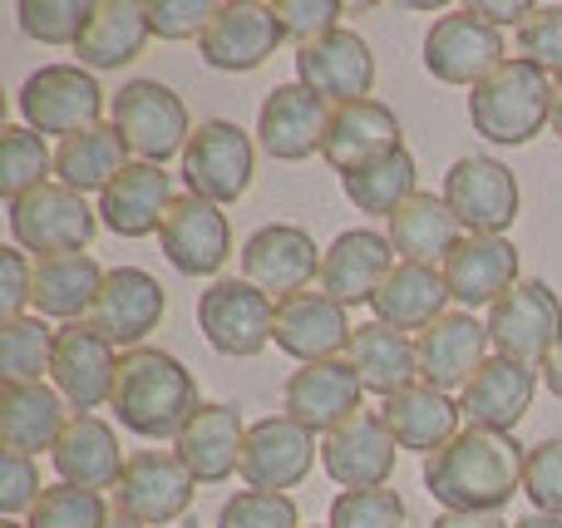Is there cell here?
<instances>
[{
	"label": "cell",
	"mask_w": 562,
	"mask_h": 528,
	"mask_svg": "<svg viewBox=\"0 0 562 528\" xmlns=\"http://www.w3.org/2000/svg\"><path fill=\"white\" fill-rule=\"evenodd\" d=\"M524 454L514 435L464 425L425 460V490L445 504V514H504L514 494H524Z\"/></svg>",
	"instance_id": "cell-1"
},
{
	"label": "cell",
	"mask_w": 562,
	"mask_h": 528,
	"mask_svg": "<svg viewBox=\"0 0 562 528\" xmlns=\"http://www.w3.org/2000/svg\"><path fill=\"white\" fill-rule=\"evenodd\" d=\"M198 381L178 356L158 351V346H138V351L119 356L114 375V401L109 411L119 415L128 435L138 440H178L188 420L198 411Z\"/></svg>",
	"instance_id": "cell-2"
},
{
	"label": "cell",
	"mask_w": 562,
	"mask_h": 528,
	"mask_svg": "<svg viewBox=\"0 0 562 528\" xmlns=\"http://www.w3.org/2000/svg\"><path fill=\"white\" fill-rule=\"evenodd\" d=\"M469 119H474V134H484L488 144H533L553 119V75L508 55L484 85H474Z\"/></svg>",
	"instance_id": "cell-3"
},
{
	"label": "cell",
	"mask_w": 562,
	"mask_h": 528,
	"mask_svg": "<svg viewBox=\"0 0 562 528\" xmlns=\"http://www.w3.org/2000/svg\"><path fill=\"white\" fill-rule=\"evenodd\" d=\"M109 124L119 128V138L128 144V154L138 164H158L168 158H183L188 138H193V119H188V104L158 79H128L119 85L114 104H109Z\"/></svg>",
	"instance_id": "cell-4"
},
{
	"label": "cell",
	"mask_w": 562,
	"mask_h": 528,
	"mask_svg": "<svg viewBox=\"0 0 562 528\" xmlns=\"http://www.w3.org/2000/svg\"><path fill=\"white\" fill-rule=\"evenodd\" d=\"M10 243L20 252L40 257H65V252H85L94 243V227H99V207L85 203V193L65 183H45L35 193L15 198L10 203Z\"/></svg>",
	"instance_id": "cell-5"
},
{
	"label": "cell",
	"mask_w": 562,
	"mask_h": 528,
	"mask_svg": "<svg viewBox=\"0 0 562 528\" xmlns=\"http://www.w3.org/2000/svg\"><path fill=\"white\" fill-rule=\"evenodd\" d=\"M277 326V302L267 292H257L247 277H217L203 296H198V332L217 356H262L272 346Z\"/></svg>",
	"instance_id": "cell-6"
},
{
	"label": "cell",
	"mask_w": 562,
	"mask_h": 528,
	"mask_svg": "<svg viewBox=\"0 0 562 528\" xmlns=\"http://www.w3.org/2000/svg\"><path fill=\"white\" fill-rule=\"evenodd\" d=\"M20 114L35 134H55L59 144L85 128L104 124V89H99L94 69L85 65H40L35 75L20 85Z\"/></svg>",
	"instance_id": "cell-7"
},
{
	"label": "cell",
	"mask_w": 562,
	"mask_h": 528,
	"mask_svg": "<svg viewBox=\"0 0 562 528\" xmlns=\"http://www.w3.org/2000/svg\"><path fill=\"white\" fill-rule=\"evenodd\" d=\"M439 198H445L449 213L464 223V233H484V237H504L508 227L518 223V207H524L514 168L488 154L454 158Z\"/></svg>",
	"instance_id": "cell-8"
},
{
	"label": "cell",
	"mask_w": 562,
	"mask_h": 528,
	"mask_svg": "<svg viewBox=\"0 0 562 528\" xmlns=\"http://www.w3.org/2000/svg\"><path fill=\"white\" fill-rule=\"evenodd\" d=\"M257 148L233 119H203L183 148V183L207 203H237L252 188Z\"/></svg>",
	"instance_id": "cell-9"
},
{
	"label": "cell",
	"mask_w": 562,
	"mask_h": 528,
	"mask_svg": "<svg viewBox=\"0 0 562 528\" xmlns=\"http://www.w3.org/2000/svg\"><path fill=\"white\" fill-rule=\"evenodd\" d=\"M488 341L494 356H514L524 366H543L562 341V302L548 282L524 277L514 292L488 306Z\"/></svg>",
	"instance_id": "cell-10"
},
{
	"label": "cell",
	"mask_w": 562,
	"mask_h": 528,
	"mask_svg": "<svg viewBox=\"0 0 562 528\" xmlns=\"http://www.w3.org/2000/svg\"><path fill=\"white\" fill-rule=\"evenodd\" d=\"M508 59L504 30H494L474 5H459L439 15L425 35V69L445 85H484L498 65Z\"/></svg>",
	"instance_id": "cell-11"
},
{
	"label": "cell",
	"mask_w": 562,
	"mask_h": 528,
	"mask_svg": "<svg viewBox=\"0 0 562 528\" xmlns=\"http://www.w3.org/2000/svg\"><path fill=\"white\" fill-rule=\"evenodd\" d=\"M164 312H168V292L154 272H144V267H109L104 287L94 296V312H89V326L114 351H138L158 332Z\"/></svg>",
	"instance_id": "cell-12"
},
{
	"label": "cell",
	"mask_w": 562,
	"mask_h": 528,
	"mask_svg": "<svg viewBox=\"0 0 562 528\" xmlns=\"http://www.w3.org/2000/svg\"><path fill=\"white\" fill-rule=\"evenodd\" d=\"M198 494V480L173 450H134L114 484L119 514L138 519L144 528L154 524H178Z\"/></svg>",
	"instance_id": "cell-13"
},
{
	"label": "cell",
	"mask_w": 562,
	"mask_h": 528,
	"mask_svg": "<svg viewBox=\"0 0 562 528\" xmlns=\"http://www.w3.org/2000/svg\"><path fill=\"white\" fill-rule=\"evenodd\" d=\"M286 40L277 20V5L262 0H227L217 5V15L207 20L203 40H198V55L207 69H223V75H247V69H262L277 55V45Z\"/></svg>",
	"instance_id": "cell-14"
},
{
	"label": "cell",
	"mask_w": 562,
	"mask_h": 528,
	"mask_svg": "<svg viewBox=\"0 0 562 528\" xmlns=\"http://www.w3.org/2000/svg\"><path fill=\"white\" fill-rule=\"evenodd\" d=\"M321 257L326 252L306 227L267 223L243 243V277L272 302H286L296 292H311V282H321Z\"/></svg>",
	"instance_id": "cell-15"
},
{
	"label": "cell",
	"mask_w": 562,
	"mask_h": 528,
	"mask_svg": "<svg viewBox=\"0 0 562 528\" xmlns=\"http://www.w3.org/2000/svg\"><path fill=\"white\" fill-rule=\"evenodd\" d=\"M158 243L183 277H213L217 282V272L233 257V227H227V213L217 203L198 193H178L164 227H158Z\"/></svg>",
	"instance_id": "cell-16"
},
{
	"label": "cell",
	"mask_w": 562,
	"mask_h": 528,
	"mask_svg": "<svg viewBox=\"0 0 562 528\" xmlns=\"http://www.w3.org/2000/svg\"><path fill=\"white\" fill-rule=\"evenodd\" d=\"M281 411H286L296 425H306L311 435H330L366 411V385H360L356 366L340 361V356L336 361L301 366V371L286 375Z\"/></svg>",
	"instance_id": "cell-17"
},
{
	"label": "cell",
	"mask_w": 562,
	"mask_h": 528,
	"mask_svg": "<svg viewBox=\"0 0 562 528\" xmlns=\"http://www.w3.org/2000/svg\"><path fill=\"white\" fill-rule=\"evenodd\" d=\"M114 375H119V351L94 326L89 322L59 326L49 381L65 395V405H75V415H94L99 405L114 401Z\"/></svg>",
	"instance_id": "cell-18"
},
{
	"label": "cell",
	"mask_w": 562,
	"mask_h": 528,
	"mask_svg": "<svg viewBox=\"0 0 562 528\" xmlns=\"http://www.w3.org/2000/svg\"><path fill=\"white\" fill-rule=\"evenodd\" d=\"M316 464V435L306 425H296L291 415H267V420L247 425V445H243V484L247 490H267V494H286Z\"/></svg>",
	"instance_id": "cell-19"
},
{
	"label": "cell",
	"mask_w": 562,
	"mask_h": 528,
	"mask_svg": "<svg viewBox=\"0 0 562 528\" xmlns=\"http://www.w3.org/2000/svg\"><path fill=\"white\" fill-rule=\"evenodd\" d=\"M296 79L336 109L356 104V99H370V89H375V55L356 30L340 25L296 49Z\"/></svg>",
	"instance_id": "cell-20"
},
{
	"label": "cell",
	"mask_w": 562,
	"mask_h": 528,
	"mask_svg": "<svg viewBox=\"0 0 562 528\" xmlns=\"http://www.w3.org/2000/svg\"><path fill=\"white\" fill-rule=\"evenodd\" d=\"M395 454H400V445L385 430L380 411H360L356 420H346L340 430H330L321 440V470L340 490H390Z\"/></svg>",
	"instance_id": "cell-21"
},
{
	"label": "cell",
	"mask_w": 562,
	"mask_h": 528,
	"mask_svg": "<svg viewBox=\"0 0 562 528\" xmlns=\"http://www.w3.org/2000/svg\"><path fill=\"white\" fill-rule=\"evenodd\" d=\"M330 128V104L311 94L301 79L277 85L257 109V144L277 158V164H301V158L321 154Z\"/></svg>",
	"instance_id": "cell-22"
},
{
	"label": "cell",
	"mask_w": 562,
	"mask_h": 528,
	"mask_svg": "<svg viewBox=\"0 0 562 528\" xmlns=\"http://www.w3.org/2000/svg\"><path fill=\"white\" fill-rule=\"evenodd\" d=\"M488 322H479L474 312H445L435 326L415 336V361L419 381L435 391H464L474 381V371L488 361Z\"/></svg>",
	"instance_id": "cell-23"
},
{
	"label": "cell",
	"mask_w": 562,
	"mask_h": 528,
	"mask_svg": "<svg viewBox=\"0 0 562 528\" xmlns=\"http://www.w3.org/2000/svg\"><path fill=\"white\" fill-rule=\"evenodd\" d=\"M350 332H356V326H350V306H340L336 296H326L321 287L277 302L272 341H277V351H286L291 361H301V366L336 361L350 346Z\"/></svg>",
	"instance_id": "cell-24"
},
{
	"label": "cell",
	"mask_w": 562,
	"mask_h": 528,
	"mask_svg": "<svg viewBox=\"0 0 562 528\" xmlns=\"http://www.w3.org/2000/svg\"><path fill=\"white\" fill-rule=\"evenodd\" d=\"M445 287L459 302V312H479L494 306L504 292H514L518 277V247L508 237H484V233H464L459 247L445 257Z\"/></svg>",
	"instance_id": "cell-25"
},
{
	"label": "cell",
	"mask_w": 562,
	"mask_h": 528,
	"mask_svg": "<svg viewBox=\"0 0 562 528\" xmlns=\"http://www.w3.org/2000/svg\"><path fill=\"white\" fill-rule=\"evenodd\" d=\"M395 247L375 227H350L321 257V292L336 296L340 306H370L385 277L395 272Z\"/></svg>",
	"instance_id": "cell-26"
},
{
	"label": "cell",
	"mask_w": 562,
	"mask_h": 528,
	"mask_svg": "<svg viewBox=\"0 0 562 528\" xmlns=\"http://www.w3.org/2000/svg\"><path fill=\"white\" fill-rule=\"evenodd\" d=\"M243 445H247L243 411L223 401H203L193 411V420L178 430L173 454L188 464V474L198 484H223L243 470Z\"/></svg>",
	"instance_id": "cell-27"
},
{
	"label": "cell",
	"mask_w": 562,
	"mask_h": 528,
	"mask_svg": "<svg viewBox=\"0 0 562 528\" xmlns=\"http://www.w3.org/2000/svg\"><path fill=\"white\" fill-rule=\"evenodd\" d=\"M538 391V371L514 356H488L484 366L474 371V381L459 391V411H464L469 425L479 430H498V435H514L518 420L528 415Z\"/></svg>",
	"instance_id": "cell-28"
},
{
	"label": "cell",
	"mask_w": 562,
	"mask_h": 528,
	"mask_svg": "<svg viewBox=\"0 0 562 528\" xmlns=\"http://www.w3.org/2000/svg\"><path fill=\"white\" fill-rule=\"evenodd\" d=\"M395 148H405V144H400V119L390 104H380V99H356V104L330 109V128H326V144H321V158H326L340 178L375 164V158H385V154H395Z\"/></svg>",
	"instance_id": "cell-29"
},
{
	"label": "cell",
	"mask_w": 562,
	"mask_h": 528,
	"mask_svg": "<svg viewBox=\"0 0 562 528\" xmlns=\"http://www.w3.org/2000/svg\"><path fill=\"white\" fill-rule=\"evenodd\" d=\"M173 173L158 164H128L114 183L99 193V223L114 237H148L164 227L168 207H173Z\"/></svg>",
	"instance_id": "cell-30"
},
{
	"label": "cell",
	"mask_w": 562,
	"mask_h": 528,
	"mask_svg": "<svg viewBox=\"0 0 562 528\" xmlns=\"http://www.w3.org/2000/svg\"><path fill=\"white\" fill-rule=\"evenodd\" d=\"M380 420H385V430L395 435L400 450H415V454H439L449 440H454L459 430H464V411H459L454 395L435 391V385L415 381L409 391L390 395L385 405H380Z\"/></svg>",
	"instance_id": "cell-31"
},
{
	"label": "cell",
	"mask_w": 562,
	"mask_h": 528,
	"mask_svg": "<svg viewBox=\"0 0 562 528\" xmlns=\"http://www.w3.org/2000/svg\"><path fill=\"white\" fill-rule=\"evenodd\" d=\"M59 484H79V490H114L124 474V454H119V435L99 415H69L59 445L49 450Z\"/></svg>",
	"instance_id": "cell-32"
},
{
	"label": "cell",
	"mask_w": 562,
	"mask_h": 528,
	"mask_svg": "<svg viewBox=\"0 0 562 528\" xmlns=\"http://www.w3.org/2000/svg\"><path fill=\"white\" fill-rule=\"evenodd\" d=\"M69 415H65V395L55 385H10L0 391V445L15 454L35 460L40 450H55L65 435Z\"/></svg>",
	"instance_id": "cell-33"
},
{
	"label": "cell",
	"mask_w": 562,
	"mask_h": 528,
	"mask_svg": "<svg viewBox=\"0 0 562 528\" xmlns=\"http://www.w3.org/2000/svg\"><path fill=\"white\" fill-rule=\"evenodd\" d=\"M346 361L356 366L360 385L375 395H400L419 381V361H415V336L409 332H395L385 322H360L350 332V346H346Z\"/></svg>",
	"instance_id": "cell-34"
},
{
	"label": "cell",
	"mask_w": 562,
	"mask_h": 528,
	"mask_svg": "<svg viewBox=\"0 0 562 528\" xmlns=\"http://www.w3.org/2000/svg\"><path fill=\"white\" fill-rule=\"evenodd\" d=\"M104 287V267L89 252H65V257H40L35 262V316L45 322H89L94 296Z\"/></svg>",
	"instance_id": "cell-35"
},
{
	"label": "cell",
	"mask_w": 562,
	"mask_h": 528,
	"mask_svg": "<svg viewBox=\"0 0 562 528\" xmlns=\"http://www.w3.org/2000/svg\"><path fill=\"white\" fill-rule=\"evenodd\" d=\"M454 302L445 287L439 267H419V262H395V272L385 277V287L375 292V322L395 326V332H425L445 316V306Z\"/></svg>",
	"instance_id": "cell-36"
},
{
	"label": "cell",
	"mask_w": 562,
	"mask_h": 528,
	"mask_svg": "<svg viewBox=\"0 0 562 528\" xmlns=\"http://www.w3.org/2000/svg\"><path fill=\"white\" fill-rule=\"evenodd\" d=\"M385 237H390V247H395L400 262H419V267H435L439 262V267H445V257L454 252L459 237H464V223L449 213L445 198L415 193L395 217H390Z\"/></svg>",
	"instance_id": "cell-37"
},
{
	"label": "cell",
	"mask_w": 562,
	"mask_h": 528,
	"mask_svg": "<svg viewBox=\"0 0 562 528\" xmlns=\"http://www.w3.org/2000/svg\"><path fill=\"white\" fill-rule=\"evenodd\" d=\"M148 35H154L148 30V5H138V0H99L75 55L85 69H119L144 55Z\"/></svg>",
	"instance_id": "cell-38"
},
{
	"label": "cell",
	"mask_w": 562,
	"mask_h": 528,
	"mask_svg": "<svg viewBox=\"0 0 562 528\" xmlns=\"http://www.w3.org/2000/svg\"><path fill=\"white\" fill-rule=\"evenodd\" d=\"M128 164H134V154L119 138V128L94 124L55 148V183L75 188V193H104Z\"/></svg>",
	"instance_id": "cell-39"
},
{
	"label": "cell",
	"mask_w": 562,
	"mask_h": 528,
	"mask_svg": "<svg viewBox=\"0 0 562 528\" xmlns=\"http://www.w3.org/2000/svg\"><path fill=\"white\" fill-rule=\"evenodd\" d=\"M415 158L405 154V148H395V154L375 158V164L356 168V173L340 178V188H346V198L356 203V213H370V217H395L400 207L409 203V198L419 193L415 188Z\"/></svg>",
	"instance_id": "cell-40"
},
{
	"label": "cell",
	"mask_w": 562,
	"mask_h": 528,
	"mask_svg": "<svg viewBox=\"0 0 562 528\" xmlns=\"http://www.w3.org/2000/svg\"><path fill=\"white\" fill-rule=\"evenodd\" d=\"M49 173H55V154H49L45 134H35L30 124L0 128V198H5V203L55 183Z\"/></svg>",
	"instance_id": "cell-41"
},
{
	"label": "cell",
	"mask_w": 562,
	"mask_h": 528,
	"mask_svg": "<svg viewBox=\"0 0 562 528\" xmlns=\"http://www.w3.org/2000/svg\"><path fill=\"white\" fill-rule=\"evenodd\" d=\"M55 326L45 316H20V322H0V371L10 385H40L55 366Z\"/></svg>",
	"instance_id": "cell-42"
},
{
	"label": "cell",
	"mask_w": 562,
	"mask_h": 528,
	"mask_svg": "<svg viewBox=\"0 0 562 528\" xmlns=\"http://www.w3.org/2000/svg\"><path fill=\"white\" fill-rule=\"evenodd\" d=\"M15 20L40 45H79L94 20V5L89 0H20Z\"/></svg>",
	"instance_id": "cell-43"
},
{
	"label": "cell",
	"mask_w": 562,
	"mask_h": 528,
	"mask_svg": "<svg viewBox=\"0 0 562 528\" xmlns=\"http://www.w3.org/2000/svg\"><path fill=\"white\" fill-rule=\"evenodd\" d=\"M109 514L104 494L99 490H79V484H45L40 504L30 509L25 528H104Z\"/></svg>",
	"instance_id": "cell-44"
},
{
	"label": "cell",
	"mask_w": 562,
	"mask_h": 528,
	"mask_svg": "<svg viewBox=\"0 0 562 528\" xmlns=\"http://www.w3.org/2000/svg\"><path fill=\"white\" fill-rule=\"evenodd\" d=\"M330 528H405V499L395 490H340Z\"/></svg>",
	"instance_id": "cell-45"
},
{
	"label": "cell",
	"mask_w": 562,
	"mask_h": 528,
	"mask_svg": "<svg viewBox=\"0 0 562 528\" xmlns=\"http://www.w3.org/2000/svg\"><path fill=\"white\" fill-rule=\"evenodd\" d=\"M217 528H301V514L291 494L267 490H237L233 499L217 509Z\"/></svg>",
	"instance_id": "cell-46"
},
{
	"label": "cell",
	"mask_w": 562,
	"mask_h": 528,
	"mask_svg": "<svg viewBox=\"0 0 562 528\" xmlns=\"http://www.w3.org/2000/svg\"><path fill=\"white\" fill-rule=\"evenodd\" d=\"M524 494L533 499L538 514L562 519V435L558 440H538L524 454Z\"/></svg>",
	"instance_id": "cell-47"
},
{
	"label": "cell",
	"mask_w": 562,
	"mask_h": 528,
	"mask_svg": "<svg viewBox=\"0 0 562 528\" xmlns=\"http://www.w3.org/2000/svg\"><path fill=\"white\" fill-rule=\"evenodd\" d=\"M518 59L562 79V5H533V15L518 25Z\"/></svg>",
	"instance_id": "cell-48"
},
{
	"label": "cell",
	"mask_w": 562,
	"mask_h": 528,
	"mask_svg": "<svg viewBox=\"0 0 562 528\" xmlns=\"http://www.w3.org/2000/svg\"><path fill=\"white\" fill-rule=\"evenodd\" d=\"M340 15H346L340 0H277V20L286 30V40H296V49L340 30Z\"/></svg>",
	"instance_id": "cell-49"
},
{
	"label": "cell",
	"mask_w": 562,
	"mask_h": 528,
	"mask_svg": "<svg viewBox=\"0 0 562 528\" xmlns=\"http://www.w3.org/2000/svg\"><path fill=\"white\" fill-rule=\"evenodd\" d=\"M213 15V0H148V30L158 40H203Z\"/></svg>",
	"instance_id": "cell-50"
},
{
	"label": "cell",
	"mask_w": 562,
	"mask_h": 528,
	"mask_svg": "<svg viewBox=\"0 0 562 528\" xmlns=\"http://www.w3.org/2000/svg\"><path fill=\"white\" fill-rule=\"evenodd\" d=\"M30 302H35V262H30V252H20L10 243L0 247V322L30 316Z\"/></svg>",
	"instance_id": "cell-51"
},
{
	"label": "cell",
	"mask_w": 562,
	"mask_h": 528,
	"mask_svg": "<svg viewBox=\"0 0 562 528\" xmlns=\"http://www.w3.org/2000/svg\"><path fill=\"white\" fill-rule=\"evenodd\" d=\"M40 494H45V484H40L35 460H30V454H15V450L0 454V514H5V519L30 514L40 504Z\"/></svg>",
	"instance_id": "cell-52"
},
{
	"label": "cell",
	"mask_w": 562,
	"mask_h": 528,
	"mask_svg": "<svg viewBox=\"0 0 562 528\" xmlns=\"http://www.w3.org/2000/svg\"><path fill=\"white\" fill-rule=\"evenodd\" d=\"M474 10H479V15H484L494 30H504V25L518 30L528 15H533V5H528V0H474Z\"/></svg>",
	"instance_id": "cell-53"
},
{
	"label": "cell",
	"mask_w": 562,
	"mask_h": 528,
	"mask_svg": "<svg viewBox=\"0 0 562 528\" xmlns=\"http://www.w3.org/2000/svg\"><path fill=\"white\" fill-rule=\"evenodd\" d=\"M429 528H514V524H504V514H439Z\"/></svg>",
	"instance_id": "cell-54"
},
{
	"label": "cell",
	"mask_w": 562,
	"mask_h": 528,
	"mask_svg": "<svg viewBox=\"0 0 562 528\" xmlns=\"http://www.w3.org/2000/svg\"><path fill=\"white\" fill-rule=\"evenodd\" d=\"M538 371H543V385H548V391H553L558 401H562V341L553 346V356H548V361L538 366Z\"/></svg>",
	"instance_id": "cell-55"
},
{
	"label": "cell",
	"mask_w": 562,
	"mask_h": 528,
	"mask_svg": "<svg viewBox=\"0 0 562 528\" xmlns=\"http://www.w3.org/2000/svg\"><path fill=\"white\" fill-rule=\"evenodd\" d=\"M514 528H562V519H553V514H524V519H514Z\"/></svg>",
	"instance_id": "cell-56"
},
{
	"label": "cell",
	"mask_w": 562,
	"mask_h": 528,
	"mask_svg": "<svg viewBox=\"0 0 562 528\" xmlns=\"http://www.w3.org/2000/svg\"><path fill=\"white\" fill-rule=\"evenodd\" d=\"M548 124H553V134L562 138V79H553V119H548Z\"/></svg>",
	"instance_id": "cell-57"
},
{
	"label": "cell",
	"mask_w": 562,
	"mask_h": 528,
	"mask_svg": "<svg viewBox=\"0 0 562 528\" xmlns=\"http://www.w3.org/2000/svg\"><path fill=\"white\" fill-rule=\"evenodd\" d=\"M104 528H144V524H138V519H128V514H119V509H114V519H109Z\"/></svg>",
	"instance_id": "cell-58"
},
{
	"label": "cell",
	"mask_w": 562,
	"mask_h": 528,
	"mask_svg": "<svg viewBox=\"0 0 562 528\" xmlns=\"http://www.w3.org/2000/svg\"><path fill=\"white\" fill-rule=\"evenodd\" d=\"M0 528H25V524H15V519H5V524H0Z\"/></svg>",
	"instance_id": "cell-59"
},
{
	"label": "cell",
	"mask_w": 562,
	"mask_h": 528,
	"mask_svg": "<svg viewBox=\"0 0 562 528\" xmlns=\"http://www.w3.org/2000/svg\"><path fill=\"white\" fill-rule=\"evenodd\" d=\"M183 528H198V524H183Z\"/></svg>",
	"instance_id": "cell-60"
},
{
	"label": "cell",
	"mask_w": 562,
	"mask_h": 528,
	"mask_svg": "<svg viewBox=\"0 0 562 528\" xmlns=\"http://www.w3.org/2000/svg\"><path fill=\"white\" fill-rule=\"evenodd\" d=\"M326 528H330V524H326Z\"/></svg>",
	"instance_id": "cell-61"
}]
</instances>
